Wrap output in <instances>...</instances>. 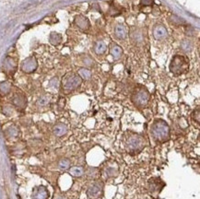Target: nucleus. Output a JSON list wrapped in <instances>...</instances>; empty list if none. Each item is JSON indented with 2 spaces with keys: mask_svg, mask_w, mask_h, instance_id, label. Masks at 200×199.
Segmentation results:
<instances>
[{
  "mask_svg": "<svg viewBox=\"0 0 200 199\" xmlns=\"http://www.w3.org/2000/svg\"><path fill=\"white\" fill-rule=\"evenodd\" d=\"M150 134L153 139L158 143H165L170 139L169 125L162 119L155 120L150 128Z\"/></svg>",
  "mask_w": 200,
  "mask_h": 199,
  "instance_id": "nucleus-1",
  "label": "nucleus"
},
{
  "mask_svg": "<svg viewBox=\"0 0 200 199\" xmlns=\"http://www.w3.org/2000/svg\"><path fill=\"white\" fill-rule=\"evenodd\" d=\"M145 144L146 142L143 136L133 134L130 135L126 139V148L130 155L135 156L142 151V149L145 148Z\"/></svg>",
  "mask_w": 200,
  "mask_h": 199,
  "instance_id": "nucleus-2",
  "label": "nucleus"
},
{
  "mask_svg": "<svg viewBox=\"0 0 200 199\" xmlns=\"http://www.w3.org/2000/svg\"><path fill=\"white\" fill-rule=\"evenodd\" d=\"M189 68V61L187 58L183 55H175L170 64V71L176 75L179 76L185 72H186Z\"/></svg>",
  "mask_w": 200,
  "mask_h": 199,
  "instance_id": "nucleus-3",
  "label": "nucleus"
},
{
  "mask_svg": "<svg viewBox=\"0 0 200 199\" xmlns=\"http://www.w3.org/2000/svg\"><path fill=\"white\" fill-rule=\"evenodd\" d=\"M132 102L137 107H144L149 101V92L144 87L136 89L132 94Z\"/></svg>",
  "mask_w": 200,
  "mask_h": 199,
  "instance_id": "nucleus-4",
  "label": "nucleus"
},
{
  "mask_svg": "<svg viewBox=\"0 0 200 199\" xmlns=\"http://www.w3.org/2000/svg\"><path fill=\"white\" fill-rule=\"evenodd\" d=\"M82 83V78L77 74L67 75L63 80V90L66 92H70L77 89Z\"/></svg>",
  "mask_w": 200,
  "mask_h": 199,
  "instance_id": "nucleus-5",
  "label": "nucleus"
},
{
  "mask_svg": "<svg viewBox=\"0 0 200 199\" xmlns=\"http://www.w3.org/2000/svg\"><path fill=\"white\" fill-rule=\"evenodd\" d=\"M103 184L101 181L93 182L87 190V194L90 199H97L103 194Z\"/></svg>",
  "mask_w": 200,
  "mask_h": 199,
  "instance_id": "nucleus-6",
  "label": "nucleus"
},
{
  "mask_svg": "<svg viewBox=\"0 0 200 199\" xmlns=\"http://www.w3.org/2000/svg\"><path fill=\"white\" fill-rule=\"evenodd\" d=\"M164 187V183L159 178H153L149 181V190L150 194H159Z\"/></svg>",
  "mask_w": 200,
  "mask_h": 199,
  "instance_id": "nucleus-7",
  "label": "nucleus"
},
{
  "mask_svg": "<svg viewBox=\"0 0 200 199\" xmlns=\"http://www.w3.org/2000/svg\"><path fill=\"white\" fill-rule=\"evenodd\" d=\"M37 61L34 57H28L21 64V70L25 73H31L37 68Z\"/></svg>",
  "mask_w": 200,
  "mask_h": 199,
  "instance_id": "nucleus-8",
  "label": "nucleus"
},
{
  "mask_svg": "<svg viewBox=\"0 0 200 199\" xmlns=\"http://www.w3.org/2000/svg\"><path fill=\"white\" fill-rule=\"evenodd\" d=\"M32 199H48L49 191L44 185H39L33 189L32 192Z\"/></svg>",
  "mask_w": 200,
  "mask_h": 199,
  "instance_id": "nucleus-9",
  "label": "nucleus"
},
{
  "mask_svg": "<svg viewBox=\"0 0 200 199\" xmlns=\"http://www.w3.org/2000/svg\"><path fill=\"white\" fill-rule=\"evenodd\" d=\"M37 1H35V0H31V1H27L21 5H19L17 8H15L14 10V13L16 14H21L22 12H25L27 10H29L30 8H31L32 7H34L36 5Z\"/></svg>",
  "mask_w": 200,
  "mask_h": 199,
  "instance_id": "nucleus-10",
  "label": "nucleus"
},
{
  "mask_svg": "<svg viewBox=\"0 0 200 199\" xmlns=\"http://www.w3.org/2000/svg\"><path fill=\"white\" fill-rule=\"evenodd\" d=\"M153 35L155 37V39L157 40H162L164 39L167 36V30L164 26L162 25H157L154 28L153 31Z\"/></svg>",
  "mask_w": 200,
  "mask_h": 199,
  "instance_id": "nucleus-11",
  "label": "nucleus"
},
{
  "mask_svg": "<svg viewBox=\"0 0 200 199\" xmlns=\"http://www.w3.org/2000/svg\"><path fill=\"white\" fill-rule=\"evenodd\" d=\"M13 103L15 106H17L18 108H21V109H23L25 106H26V99L23 95H21V94H17L14 96L13 98Z\"/></svg>",
  "mask_w": 200,
  "mask_h": 199,
  "instance_id": "nucleus-12",
  "label": "nucleus"
},
{
  "mask_svg": "<svg viewBox=\"0 0 200 199\" xmlns=\"http://www.w3.org/2000/svg\"><path fill=\"white\" fill-rule=\"evenodd\" d=\"M53 132L56 136H63L67 132V126L64 124H57L54 126Z\"/></svg>",
  "mask_w": 200,
  "mask_h": 199,
  "instance_id": "nucleus-13",
  "label": "nucleus"
},
{
  "mask_svg": "<svg viewBox=\"0 0 200 199\" xmlns=\"http://www.w3.org/2000/svg\"><path fill=\"white\" fill-rule=\"evenodd\" d=\"M76 23H77V25L79 28L82 29V30H88V29L90 28L89 21H88L86 18L81 17V16H79V17H77V18H76Z\"/></svg>",
  "mask_w": 200,
  "mask_h": 199,
  "instance_id": "nucleus-14",
  "label": "nucleus"
},
{
  "mask_svg": "<svg viewBox=\"0 0 200 199\" xmlns=\"http://www.w3.org/2000/svg\"><path fill=\"white\" fill-rule=\"evenodd\" d=\"M115 35L117 36V38L121 39V40H125L126 38V28L123 25H117L115 27Z\"/></svg>",
  "mask_w": 200,
  "mask_h": 199,
  "instance_id": "nucleus-15",
  "label": "nucleus"
},
{
  "mask_svg": "<svg viewBox=\"0 0 200 199\" xmlns=\"http://www.w3.org/2000/svg\"><path fill=\"white\" fill-rule=\"evenodd\" d=\"M85 172V170L83 167L81 166H74L72 168L69 169V173L75 177H79V176H82Z\"/></svg>",
  "mask_w": 200,
  "mask_h": 199,
  "instance_id": "nucleus-16",
  "label": "nucleus"
},
{
  "mask_svg": "<svg viewBox=\"0 0 200 199\" xmlns=\"http://www.w3.org/2000/svg\"><path fill=\"white\" fill-rule=\"evenodd\" d=\"M106 50H107V46L103 42H98L94 46V51L98 55L103 54L106 52Z\"/></svg>",
  "mask_w": 200,
  "mask_h": 199,
  "instance_id": "nucleus-17",
  "label": "nucleus"
},
{
  "mask_svg": "<svg viewBox=\"0 0 200 199\" xmlns=\"http://www.w3.org/2000/svg\"><path fill=\"white\" fill-rule=\"evenodd\" d=\"M70 167V161L67 158H61L59 161H58V168L60 170H67Z\"/></svg>",
  "mask_w": 200,
  "mask_h": 199,
  "instance_id": "nucleus-18",
  "label": "nucleus"
},
{
  "mask_svg": "<svg viewBox=\"0 0 200 199\" xmlns=\"http://www.w3.org/2000/svg\"><path fill=\"white\" fill-rule=\"evenodd\" d=\"M122 53H123L122 48L120 47V46H118V45H114V46H113L112 49H111V54H112V55H113L114 58H116V59H118L120 56L122 55Z\"/></svg>",
  "mask_w": 200,
  "mask_h": 199,
  "instance_id": "nucleus-19",
  "label": "nucleus"
},
{
  "mask_svg": "<svg viewBox=\"0 0 200 199\" xmlns=\"http://www.w3.org/2000/svg\"><path fill=\"white\" fill-rule=\"evenodd\" d=\"M10 89H11V84L8 81H5L0 84V92L4 95L8 94L10 91Z\"/></svg>",
  "mask_w": 200,
  "mask_h": 199,
  "instance_id": "nucleus-20",
  "label": "nucleus"
},
{
  "mask_svg": "<svg viewBox=\"0 0 200 199\" xmlns=\"http://www.w3.org/2000/svg\"><path fill=\"white\" fill-rule=\"evenodd\" d=\"M6 133H7V135H8V137L13 138V137L18 136V129L17 127H15V126H10V127H8V128L7 129Z\"/></svg>",
  "mask_w": 200,
  "mask_h": 199,
  "instance_id": "nucleus-21",
  "label": "nucleus"
},
{
  "mask_svg": "<svg viewBox=\"0 0 200 199\" xmlns=\"http://www.w3.org/2000/svg\"><path fill=\"white\" fill-rule=\"evenodd\" d=\"M78 76L80 77L81 78L88 79V78L90 77L91 72H90V70L86 69V68H81V69H79V71H78Z\"/></svg>",
  "mask_w": 200,
  "mask_h": 199,
  "instance_id": "nucleus-22",
  "label": "nucleus"
},
{
  "mask_svg": "<svg viewBox=\"0 0 200 199\" xmlns=\"http://www.w3.org/2000/svg\"><path fill=\"white\" fill-rule=\"evenodd\" d=\"M61 36L57 33H52L51 34V37H50V41L52 44H58L60 42H61Z\"/></svg>",
  "mask_w": 200,
  "mask_h": 199,
  "instance_id": "nucleus-23",
  "label": "nucleus"
},
{
  "mask_svg": "<svg viewBox=\"0 0 200 199\" xmlns=\"http://www.w3.org/2000/svg\"><path fill=\"white\" fill-rule=\"evenodd\" d=\"M104 172H105V174H106L107 177H113V176H116L117 173H118L117 171H116L114 168H113V167H108V168H106L105 171H104Z\"/></svg>",
  "mask_w": 200,
  "mask_h": 199,
  "instance_id": "nucleus-24",
  "label": "nucleus"
},
{
  "mask_svg": "<svg viewBox=\"0 0 200 199\" xmlns=\"http://www.w3.org/2000/svg\"><path fill=\"white\" fill-rule=\"evenodd\" d=\"M49 98L47 97V96H44V97H42L41 99L39 100L38 101V105H40V106H44V105H46L48 103H49Z\"/></svg>",
  "mask_w": 200,
  "mask_h": 199,
  "instance_id": "nucleus-25",
  "label": "nucleus"
},
{
  "mask_svg": "<svg viewBox=\"0 0 200 199\" xmlns=\"http://www.w3.org/2000/svg\"><path fill=\"white\" fill-rule=\"evenodd\" d=\"M5 67L7 70L8 71H11L15 68V64L13 63V61L11 60V59H8V60L6 61V65H5Z\"/></svg>",
  "mask_w": 200,
  "mask_h": 199,
  "instance_id": "nucleus-26",
  "label": "nucleus"
},
{
  "mask_svg": "<svg viewBox=\"0 0 200 199\" xmlns=\"http://www.w3.org/2000/svg\"><path fill=\"white\" fill-rule=\"evenodd\" d=\"M182 48L185 51H189L192 48V44L190 41H187V40H185V41L182 43Z\"/></svg>",
  "mask_w": 200,
  "mask_h": 199,
  "instance_id": "nucleus-27",
  "label": "nucleus"
},
{
  "mask_svg": "<svg viewBox=\"0 0 200 199\" xmlns=\"http://www.w3.org/2000/svg\"><path fill=\"white\" fill-rule=\"evenodd\" d=\"M199 115H200V112H199V109L197 108V109L195 110V111L193 112V113H192V118H193V120L195 121L197 124H199V119H200Z\"/></svg>",
  "mask_w": 200,
  "mask_h": 199,
  "instance_id": "nucleus-28",
  "label": "nucleus"
},
{
  "mask_svg": "<svg viewBox=\"0 0 200 199\" xmlns=\"http://www.w3.org/2000/svg\"><path fill=\"white\" fill-rule=\"evenodd\" d=\"M173 23H176V24H184L185 23V21L183 18H177L176 16H173L172 17V21H171Z\"/></svg>",
  "mask_w": 200,
  "mask_h": 199,
  "instance_id": "nucleus-29",
  "label": "nucleus"
},
{
  "mask_svg": "<svg viewBox=\"0 0 200 199\" xmlns=\"http://www.w3.org/2000/svg\"><path fill=\"white\" fill-rule=\"evenodd\" d=\"M153 2V0H142V4L146 5V6H149V5H151Z\"/></svg>",
  "mask_w": 200,
  "mask_h": 199,
  "instance_id": "nucleus-30",
  "label": "nucleus"
},
{
  "mask_svg": "<svg viewBox=\"0 0 200 199\" xmlns=\"http://www.w3.org/2000/svg\"><path fill=\"white\" fill-rule=\"evenodd\" d=\"M56 199H65V198H63V197H58V198H56Z\"/></svg>",
  "mask_w": 200,
  "mask_h": 199,
  "instance_id": "nucleus-31",
  "label": "nucleus"
}]
</instances>
